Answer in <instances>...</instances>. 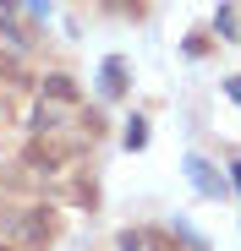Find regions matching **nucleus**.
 Listing matches in <instances>:
<instances>
[{
    "label": "nucleus",
    "instance_id": "f257e3e1",
    "mask_svg": "<svg viewBox=\"0 0 241 251\" xmlns=\"http://www.w3.org/2000/svg\"><path fill=\"white\" fill-rule=\"evenodd\" d=\"M55 235H60L55 207H28V213L17 219V246H22V251H44Z\"/></svg>",
    "mask_w": 241,
    "mask_h": 251
},
{
    "label": "nucleus",
    "instance_id": "f03ea898",
    "mask_svg": "<svg viewBox=\"0 0 241 251\" xmlns=\"http://www.w3.org/2000/svg\"><path fill=\"white\" fill-rule=\"evenodd\" d=\"M186 175H192V186L203 191V197H225V180H219V170H214L203 153H192V158H186Z\"/></svg>",
    "mask_w": 241,
    "mask_h": 251
},
{
    "label": "nucleus",
    "instance_id": "7ed1b4c3",
    "mask_svg": "<svg viewBox=\"0 0 241 251\" xmlns=\"http://www.w3.org/2000/svg\"><path fill=\"white\" fill-rule=\"evenodd\" d=\"M120 93H126V60L110 55V60L99 66V99H120Z\"/></svg>",
    "mask_w": 241,
    "mask_h": 251
},
{
    "label": "nucleus",
    "instance_id": "20e7f679",
    "mask_svg": "<svg viewBox=\"0 0 241 251\" xmlns=\"http://www.w3.org/2000/svg\"><path fill=\"white\" fill-rule=\"evenodd\" d=\"M38 93H44L50 104H77V99H83V93H77V82H71L66 71H50L44 82H38Z\"/></svg>",
    "mask_w": 241,
    "mask_h": 251
},
{
    "label": "nucleus",
    "instance_id": "39448f33",
    "mask_svg": "<svg viewBox=\"0 0 241 251\" xmlns=\"http://www.w3.org/2000/svg\"><path fill=\"white\" fill-rule=\"evenodd\" d=\"M28 164H33V170H60V164H66V148H55V142H33L28 148Z\"/></svg>",
    "mask_w": 241,
    "mask_h": 251
},
{
    "label": "nucleus",
    "instance_id": "423d86ee",
    "mask_svg": "<svg viewBox=\"0 0 241 251\" xmlns=\"http://www.w3.org/2000/svg\"><path fill=\"white\" fill-rule=\"evenodd\" d=\"M126 148H132V153H143V148H148V120H143V115H132V120H126Z\"/></svg>",
    "mask_w": 241,
    "mask_h": 251
},
{
    "label": "nucleus",
    "instance_id": "0eeeda50",
    "mask_svg": "<svg viewBox=\"0 0 241 251\" xmlns=\"http://www.w3.org/2000/svg\"><path fill=\"white\" fill-rule=\"evenodd\" d=\"M214 27H219L225 38H241V22H236V11H230V6H219V11H214Z\"/></svg>",
    "mask_w": 241,
    "mask_h": 251
},
{
    "label": "nucleus",
    "instance_id": "6e6552de",
    "mask_svg": "<svg viewBox=\"0 0 241 251\" xmlns=\"http://www.w3.org/2000/svg\"><path fill=\"white\" fill-rule=\"evenodd\" d=\"M22 11H33V17H50V0H22Z\"/></svg>",
    "mask_w": 241,
    "mask_h": 251
},
{
    "label": "nucleus",
    "instance_id": "1a4fd4ad",
    "mask_svg": "<svg viewBox=\"0 0 241 251\" xmlns=\"http://www.w3.org/2000/svg\"><path fill=\"white\" fill-rule=\"evenodd\" d=\"M120 251H143V235L132 229V235H120Z\"/></svg>",
    "mask_w": 241,
    "mask_h": 251
},
{
    "label": "nucleus",
    "instance_id": "9d476101",
    "mask_svg": "<svg viewBox=\"0 0 241 251\" xmlns=\"http://www.w3.org/2000/svg\"><path fill=\"white\" fill-rule=\"evenodd\" d=\"M0 71H6V76H11V82H17V76H22V66H17V60H11V55H0Z\"/></svg>",
    "mask_w": 241,
    "mask_h": 251
},
{
    "label": "nucleus",
    "instance_id": "9b49d317",
    "mask_svg": "<svg viewBox=\"0 0 241 251\" xmlns=\"http://www.w3.org/2000/svg\"><path fill=\"white\" fill-rule=\"evenodd\" d=\"M230 186H236V191H241V153H236V158H230Z\"/></svg>",
    "mask_w": 241,
    "mask_h": 251
},
{
    "label": "nucleus",
    "instance_id": "f8f14e48",
    "mask_svg": "<svg viewBox=\"0 0 241 251\" xmlns=\"http://www.w3.org/2000/svg\"><path fill=\"white\" fill-rule=\"evenodd\" d=\"M225 93H230V99L241 104V76H230V82H225Z\"/></svg>",
    "mask_w": 241,
    "mask_h": 251
},
{
    "label": "nucleus",
    "instance_id": "ddd939ff",
    "mask_svg": "<svg viewBox=\"0 0 241 251\" xmlns=\"http://www.w3.org/2000/svg\"><path fill=\"white\" fill-rule=\"evenodd\" d=\"M11 11H17V0H0V17H11Z\"/></svg>",
    "mask_w": 241,
    "mask_h": 251
},
{
    "label": "nucleus",
    "instance_id": "4468645a",
    "mask_svg": "<svg viewBox=\"0 0 241 251\" xmlns=\"http://www.w3.org/2000/svg\"><path fill=\"white\" fill-rule=\"evenodd\" d=\"M0 251H11V246H0Z\"/></svg>",
    "mask_w": 241,
    "mask_h": 251
}]
</instances>
